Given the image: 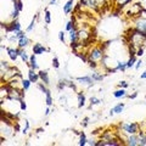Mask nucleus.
Instances as JSON below:
<instances>
[{"instance_id": "1", "label": "nucleus", "mask_w": 146, "mask_h": 146, "mask_svg": "<svg viewBox=\"0 0 146 146\" xmlns=\"http://www.w3.org/2000/svg\"><path fill=\"white\" fill-rule=\"evenodd\" d=\"M129 40H130L131 46H133L134 49L143 48L145 45V43H146V33L134 28L133 31H131V33L129 34Z\"/></svg>"}, {"instance_id": "2", "label": "nucleus", "mask_w": 146, "mask_h": 146, "mask_svg": "<svg viewBox=\"0 0 146 146\" xmlns=\"http://www.w3.org/2000/svg\"><path fill=\"white\" fill-rule=\"evenodd\" d=\"M86 56H88V62L102 63L105 60V51L101 46H94L86 51Z\"/></svg>"}, {"instance_id": "3", "label": "nucleus", "mask_w": 146, "mask_h": 146, "mask_svg": "<svg viewBox=\"0 0 146 146\" xmlns=\"http://www.w3.org/2000/svg\"><path fill=\"white\" fill-rule=\"evenodd\" d=\"M121 129L123 130V133H125L127 135H130V134H138L140 129H141V125L139 123H122L121 124Z\"/></svg>"}, {"instance_id": "4", "label": "nucleus", "mask_w": 146, "mask_h": 146, "mask_svg": "<svg viewBox=\"0 0 146 146\" xmlns=\"http://www.w3.org/2000/svg\"><path fill=\"white\" fill-rule=\"evenodd\" d=\"M90 36H91V33L86 26L82 27V28H78V43L79 44L86 45V43H88L90 39Z\"/></svg>"}, {"instance_id": "5", "label": "nucleus", "mask_w": 146, "mask_h": 146, "mask_svg": "<svg viewBox=\"0 0 146 146\" xmlns=\"http://www.w3.org/2000/svg\"><path fill=\"white\" fill-rule=\"evenodd\" d=\"M141 12H143V7H141L140 4L135 3L129 6V10H128L127 15H128V17H139Z\"/></svg>"}, {"instance_id": "6", "label": "nucleus", "mask_w": 146, "mask_h": 146, "mask_svg": "<svg viewBox=\"0 0 146 146\" xmlns=\"http://www.w3.org/2000/svg\"><path fill=\"white\" fill-rule=\"evenodd\" d=\"M139 143H140L139 134H130L125 139V145H129V146H139Z\"/></svg>"}, {"instance_id": "7", "label": "nucleus", "mask_w": 146, "mask_h": 146, "mask_svg": "<svg viewBox=\"0 0 146 146\" xmlns=\"http://www.w3.org/2000/svg\"><path fill=\"white\" fill-rule=\"evenodd\" d=\"M32 51H33V54H35L36 56H39V55H43L44 52L49 51V48H45L44 45L40 43H35L33 46H32Z\"/></svg>"}, {"instance_id": "8", "label": "nucleus", "mask_w": 146, "mask_h": 146, "mask_svg": "<svg viewBox=\"0 0 146 146\" xmlns=\"http://www.w3.org/2000/svg\"><path fill=\"white\" fill-rule=\"evenodd\" d=\"M76 80H77V82H79L80 84H84V85H86V86H88V88H91V86L94 85V79L90 77V74H89V76L78 77V78H76Z\"/></svg>"}, {"instance_id": "9", "label": "nucleus", "mask_w": 146, "mask_h": 146, "mask_svg": "<svg viewBox=\"0 0 146 146\" xmlns=\"http://www.w3.org/2000/svg\"><path fill=\"white\" fill-rule=\"evenodd\" d=\"M6 31H7V33H9V32H12V33H18V32L22 31L21 23H20V22H18L17 20L12 21L11 23H10V26L6 27Z\"/></svg>"}, {"instance_id": "10", "label": "nucleus", "mask_w": 146, "mask_h": 146, "mask_svg": "<svg viewBox=\"0 0 146 146\" xmlns=\"http://www.w3.org/2000/svg\"><path fill=\"white\" fill-rule=\"evenodd\" d=\"M6 52L12 62H16V60L20 57V55H18V48H16V49L15 48H6Z\"/></svg>"}, {"instance_id": "11", "label": "nucleus", "mask_w": 146, "mask_h": 146, "mask_svg": "<svg viewBox=\"0 0 146 146\" xmlns=\"http://www.w3.org/2000/svg\"><path fill=\"white\" fill-rule=\"evenodd\" d=\"M135 29L146 33V18L138 17V20H136V22H135Z\"/></svg>"}, {"instance_id": "12", "label": "nucleus", "mask_w": 146, "mask_h": 146, "mask_svg": "<svg viewBox=\"0 0 146 146\" xmlns=\"http://www.w3.org/2000/svg\"><path fill=\"white\" fill-rule=\"evenodd\" d=\"M28 79L32 82V83H38V82L40 80V78H39V73L36 72L35 70H32V68H29L28 70Z\"/></svg>"}, {"instance_id": "13", "label": "nucleus", "mask_w": 146, "mask_h": 146, "mask_svg": "<svg viewBox=\"0 0 146 146\" xmlns=\"http://www.w3.org/2000/svg\"><path fill=\"white\" fill-rule=\"evenodd\" d=\"M68 36H70L71 44L78 43V28H77V27H74L73 29H71L70 32H68Z\"/></svg>"}, {"instance_id": "14", "label": "nucleus", "mask_w": 146, "mask_h": 146, "mask_svg": "<svg viewBox=\"0 0 146 146\" xmlns=\"http://www.w3.org/2000/svg\"><path fill=\"white\" fill-rule=\"evenodd\" d=\"M29 44H31V40L27 35L22 36V38H20L17 40V48H21V49H26Z\"/></svg>"}, {"instance_id": "15", "label": "nucleus", "mask_w": 146, "mask_h": 146, "mask_svg": "<svg viewBox=\"0 0 146 146\" xmlns=\"http://www.w3.org/2000/svg\"><path fill=\"white\" fill-rule=\"evenodd\" d=\"M28 67H29V68H32V70H35V71H38V70H39L38 62H36V55H35V54H32V55H31Z\"/></svg>"}, {"instance_id": "16", "label": "nucleus", "mask_w": 146, "mask_h": 146, "mask_svg": "<svg viewBox=\"0 0 146 146\" xmlns=\"http://www.w3.org/2000/svg\"><path fill=\"white\" fill-rule=\"evenodd\" d=\"M39 73V78H40V82H43L44 84H46V85H49L50 84V78H49V73H48V71H39L38 72Z\"/></svg>"}, {"instance_id": "17", "label": "nucleus", "mask_w": 146, "mask_h": 146, "mask_svg": "<svg viewBox=\"0 0 146 146\" xmlns=\"http://www.w3.org/2000/svg\"><path fill=\"white\" fill-rule=\"evenodd\" d=\"M18 55H20V57H21V60L23 61V63H27L28 65L29 63V55L27 54V51L25 49H21V48H18Z\"/></svg>"}, {"instance_id": "18", "label": "nucleus", "mask_w": 146, "mask_h": 146, "mask_svg": "<svg viewBox=\"0 0 146 146\" xmlns=\"http://www.w3.org/2000/svg\"><path fill=\"white\" fill-rule=\"evenodd\" d=\"M77 98H78V108H82L85 106V102H86V98L83 91H79L78 94H77Z\"/></svg>"}, {"instance_id": "19", "label": "nucleus", "mask_w": 146, "mask_h": 146, "mask_svg": "<svg viewBox=\"0 0 146 146\" xmlns=\"http://www.w3.org/2000/svg\"><path fill=\"white\" fill-rule=\"evenodd\" d=\"M72 11H73V0H68L63 5V13L65 15H70Z\"/></svg>"}, {"instance_id": "20", "label": "nucleus", "mask_w": 146, "mask_h": 146, "mask_svg": "<svg viewBox=\"0 0 146 146\" xmlns=\"http://www.w3.org/2000/svg\"><path fill=\"white\" fill-rule=\"evenodd\" d=\"M127 91L125 89H123V88H119V89H117L113 91V96H115L116 99H122V98H127Z\"/></svg>"}, {"instance_id": "21", "label": "nucleus", "mask_w": 146, "mask_h": 146, "mask_svg": "<svg viewBox=\"0 0 146 146\" xmlns=\"http://www.w3.org/2000/svg\"><path fill=\"white\" fill-rule=\"evenodd\" d=\"M117 139L115 135H113L112 131H110V130H106V131H104V134L101 135V140L104 141H108V140H115Z\"/></svg>"}, {"instance_id": "22", "label": "nucleus", "mask_w": 146, "mask_h": 146, "mask_svg": "<svg viewBox=\"0 0 146 146\" xmlns=\"http://www.w3.org/2000/svg\"><path fill=\"white\" fill-rule=\"evenodd\" d=\"M78 145H79V146H85V145H88V138H86V135H85L84 131H80V133H79Z\"/></svg>"}, {"instance_id": "23", "label": "nucleus", "mask_w": 146, "mask_h": 146, "mask_svg": "<svg viewBox=\"0 0 146 146\" xmlns=\"http://www.w3.org/2000/svg\"><path fill=\"white\" fill-rule=\"evenodd\" d=\"M116 70H117L118 72H122V73H124V72L128 70V67H127V62H123V61H117Z\"/></svg>"}, {"instance_id": "24", "label": "nucleus", "mask_w": 146, "mask_h": 146, "mask_svg": "<svg viewBox=\"0 0 146 146\" xmlns=\"http://www.w3.org/2000/svg\"><path fill=\"white\" fill-rule=\"evenodd\" d=\"M52 104H54V99L51 96V91L48 90L45 93V105L46 106H52Z\"/></svg>"}, {"instance_id": "25", "label": "nucleus", "mask_w": 146, "mask_h": 146, "mask_svg": "<svg viewBox=\"0 0 146 146\" xmlns=\"http://www.w3.org/2000/svg\"><path fill=\"white\" fill-rule=\"evenodd\" d=\"M90 77L94 79V82H101L104 78H105V76L101 74V73H99V72H93L90 74Z\"/></svg>"}, {"instance_id": "26", "label": "nucleus", "mask_w": 146, "mask_h": 146, "mask_svg": "<svg viewBox=\"0 0 146 146\" xmlns=\"http://www.w3.org/2000/svg\"><path fill=\"white\" fill-rule=\"evenodd\" d=\"M136 55H133V56H129V60L127 61V67H128V70L131 67H134L135 66V63H136Z\"/></svg>"}, {"instance_id": "27", "label": "nucleus", "mask_w": 146, "mask_h": 146, "mask_svg": "<svg viewBox=\"0 0 146 146\" xmlns=\"http://www.w3.org/2000/svg\"><path fill=\"white\" fill-rule=\"evenodd\" d=\"M124 107H125V105L123 102H118L115 107H112V110H113V112L115 113H122L123 110H124Z\"/></svg>"}, {"instance_id": "28", "label": "nucleus", "mask_w": 146, "mask_h": 146, "mask_svg": "<svg viewBox=\"0 0 146 146\" xmlns=\"http://www.w3.org/2000/svg\"><path fill=\"white\" fill-rule=\"evenodd\" d=\"M44 22L46 25L51 23V13H50V11L48 10V9H45L44 10Z\"/></svg>"}, {"instance_id": "29", "label": "nucleus", "mask_w": 146, "mask_h": 146, "mask_svg": "<svg viewBox=\"0 0 146 146\" xmlns=\"http://www.w3.org/2000/svg\"><path fill=\"white\" fill-rule=\"evenodd\" d=\"M11 66L9 65V62L7 61H1V65H0V74H3V73H5L6 70H9Z\"/></svg>"}, {"instance_id": "30", "label": "nucleus", "mask_w": 146, "mask_h": 146, "mask_svg": "<svg viewBox=\"0 0 146 146\" xmlns=\"http://www.w3.org/2000/svg\"><path fill=\"white\" fill-rule=\"evenodd\" d=\"M31 84H32V82L28 78H27V79H22V89H23L25 91H27L31 88Z\"/></svg>"}, {"instance_id": "31", "label": "nucleus", "mask_w": 146, "mask_h": 146, "mask_svg": "<svg viewBox=\"0 0 146 146\" xmlns=\"http://www.w3.org/2000/svg\"><path fill=\"white\" fill-rule=\"evenodd\" d=\"M102 101L100 99H98L96 96H91L90 98V106H98V105H100Z\"/></svg>"}, {"instance_id": "32", "label": "nucleus", "mask_w": 146, "mask_h": 146, "mask_svg": "<svg viewBox=\"0 0 146 146\" xmlns=\"http://www.w3.org/2000/svg\"><path fill=\"white\" fill-rule=\"evenodd\" d=\"M36 17H38V16H35V17L33 18V20H32V22L29 23V26L27 27V29H26L27 33H31V32L34 29V27H35V22H36V21H35V20H36Z\"/></svg>"}, {"instance_id": "33", "label": "nucleus", "mask_w": 146, "mask_h": 146, "mask_svg": "<svg viewBox=\"0 0 146 146\" xmlns=\"http://www.w3.org/2000/svg\"><path fill=\"white\" fill-rule=\"evenodd\" d=\"M74 27H76V22H74V20L72 18L71 21H68L67 23H66V32H70L71 29L74 28Z\"/></svg>"}, {"instance_id": "34", "label": "nucleus", "mask_w": 146, "mask_h": 146, "mask_svg": "<svg viewBox=\"0 0 146 146\" xmlns=\"http://www.w3.org/2000/svg\"><path fill=\"white\" fill-rule=\"evenodd\" d=\"M116 4H117V6H119V7H123V6H125L128 5L131 0H115Z\"/></svg>"}, {"instance_id": "35", "label": "nucleus", "mask_w": 146, "mask_h": 146, "mask_svg": "<svg viewBox=\"0 0 146 146\" xmlns=\"http://www.w3.org/2000/svg\"><path fill=\"white\" fill-rule=\"evenodd\" d=\"M51 65H52V67H54V68H56V70H58V68H60V61H58V58H57L56 56H55V57L52 58Z\"/></svg>"}, {"instance_id": "36", "label": "nucleus", "mask_w": 146, "mask_h": 146, "mask_svg": "<svg viewBox=\"0 0 146 146\" xmlns=\"http://www.w3.org/2000/svg\"><path fill=\"white\" fill-rule=\"evenodd\" d=\"M58 39H60L61 43L65 44V42H66V32H63V31L58 32Z\"/></svg>"}, {"instance_id": "37", "label": "nucleus", "mask_w": 146, "mask_h": 146, "mask_svg": "<svg viewBox=\"0 0 146 146\" xmlns=\"http://www.w3.org/2000/svg\"><path fill=\"white\" fill-rule=\"evenodd\" d=\"M38 89H39L40 91H42V93H44V94L49 90V89L46 88V84H44L43 82H42V83H38Z\"/></svg>"}, {"instance_id": "38", "label": "nucleus", "mask_w": 146, "mask_h": 146, "mask_svg": "<svg viewBox=\"0 0 146 146\" xmlns=\"http://www.w3.org/2000/svg\"><path fill=\"white\" fill-rule=\"evenodd\" d=\"M28 129H29V121L28 119H25V127L22 128V133L26 134L27 131H28Z\"/></svg>"}, {"instance_id": "39", "label": "nucleus", "mask_w": 146, "mask_h": 146, "mask_svg": "<svg viewBox=\"0 0 146 146\" xmlns=\"http://www.w3.org/2000/svg\"><path fill=\"white\" fill-rule=\"evenodd\" d=\"M20 108H21V111H26V110H27V104L25 101V99L20 100Z\"/></svg>"}, {"instance_id": "40", "label": "nucleus", "mask_w": 146, "mask_h": 146, "mask_svg": "<svg viewBox=\"0 0 146 146\" xmlns=\"http://www.w3.org/2000/svg\"><path fill=\"white\" fill-rule=\"evenodd\" d=\"M118 86L123 88V89H127L128 86H129V84H128V82H125V80H121L119 83H118Z\"/></svg>"}, {"instance_id": "41", "label": "nucleus", "mask_w": 146, "mask_h": 146, "mask_svg": "<svg viewBox=\"0 0 146 146\" xmlns=\"http://www.w3.org/2000/svg\"><path fill=\"white\" fill-rule=\"evenodd\" d=\"M89 125V117H84L83 121H82V127L83 128H86Z\"/></svg>"}, {"instance_id": "42", "label": "nucleus", "mask_w": 146, "mask_h": 146, "mask_svg": "<svg viewBox=\"0 0 146 146\" xmlns=\"http://www.w3.org/2000/svg\"><path fill=\"white\" fill-rule=\"evenodd\" d=\"M135 55H136V57H141V56H143V55H144V48H139V49H136Z\"/></svg>"}, {"instance_id": "43", "label": "nucleus", "mask_w": 146, "mask_h": 146, "mask_svg": "<svg viewBox=\"0 0 146 146\" xmlns=\"http://www.w3.org/2000/svg\"><path fill=\"white\" fill-rule=\"evenodd\" d=\"M143 65H144V62H143V60H141V58H140V60H138V61H136V63H135L134 68H135L136 71H138V70H140V67L143 66Z\"/></svg>"}, {"instance_id": "44", "label": "nucleus", "mask_w": 146, "mask_h": 146, "mask_svg": "<svg viewBox=\"0 0 146 146\" xmlns=\"http://www.w3.org/2000/svg\"><path fill=\"white\" fill-rule=\"evenodd\" d=\"M89 63V67L91 68V70H96L98 68V63L96 62H88Z\"/></svg>"}, {"instance_id": "45", "label": "nucleus", "mask_w": 146, "mask_h": 146, "mask_svg": "<svg viewBox=\"0 0 146 146\" xmlns=\"http://www.w3.org/2000/svg\"><path fill=\"white\" fill-rule=\"evenodd\" d=\"M136 96H138V93H133V94H130V95H127V98H128V99H130V100L135 99Z\"/></svg>"}, {"instance_id": "46", "label": "nucleus", "mask_w": 146, "mask_h": 146, "mask_svg": "<svg viewBox=\"0 0 146 146\" xmlns=\"http://www.w3.org/2000/svg\"><path fill=\"white\" fill-rule=\"evenodd\" d=\"M50 113H51V110H50V106H48V107H46V110H45L44 116H45V117H48V116L50 115Z\"/></svg>"}, {"instance_id": "47", "label": "nucleus", "mask_w": 146, "mask_h": 146, "mask_svg": "<svg viewBox=\"0 0 146 146\" xmlns=\"http://www.w3.org/2000/svg\"><path fill=\"white\" fill-rule=\"evenodd\" d=\"M66 101H67L66 96H62V95H61V96H60V102L61 104H66Z\"/></svg>"}, {"instance_id": "48", "label": "nucleus", "mask_w": 146, "mask_h": 146, "mask_svg": "<svg viewBox=\"0 0 146 146\" xmlns=\"http://www.w3.org/2000/svg\"><path fill=\"white\" fill-rule=\"evenodd\" d=\"M56 4H57V0H50V1H49L50 6H54V5H56Z\"/></svg>"}, {"instance_id": "49", "label": "nucleus", "mask_w": 146, "mask_h": 146, "mask_svg": "<svg viewBox=\"0 0 146 146\" xmlns=\"http://www.w3.org/2000/svg\"><path fill=\"white\" fill-rule=\"evenodd\" d=\"M43 131H44V128H38V129L35 130V133L36 134H40V133H43Z\"/></svg>"}, {"instance_id": "50", "label": "nucleus", "mask_w": 146, "mask_h": 146, "mask_svg": "<svg viewBox=\"0 0 146 146\" xmlns=\"http://www.w3.org/2000/svg\"><path fill=\"white\" fill-rule=\"evenodd\" d=\"M140 78H141V79H146V71H144L143 73H141V74H140Z\"/></svg>"}, {"instance_id": "51", "label": "nucleus", "mask_w": 146, "mask_h": 146, "mask_svg": "<svg viewBox=\"0 0 146 146\" xmlns=\"http://www.w3.org/2000/svg\"><path fill=\"white\" fill-rule=\"evenodd\" d=\"M144 127H145V129H144V130H143V131H144V133H146V122H145V123H144Z\"/></svg>"}, {"instance_id": "52", "label": "nucleus", "mask_w": 146, "mask_h": 146, "mask_svg": "<svg viewBox=\"0 0 146 146\" xmlns=\"http://www.w3.org/2000/svg\"><path fill=\"white\" fill-rule=\"evenodd\" d=\"M22 1H23V0H22Z\"/></svg>"}]
</instances>
